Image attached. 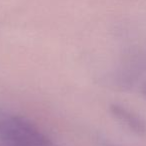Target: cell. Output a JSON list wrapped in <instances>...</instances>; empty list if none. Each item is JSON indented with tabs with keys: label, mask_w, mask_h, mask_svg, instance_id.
<instances>
[{
	"label": "cell",
	"mask_w": 146,
	"mask_h": 146,
	"mask_svg": "<svg viewBox=\"0 0 146 146\" xmlns=\"http://www.w3.org/2000/svg\"><path fill=\"white\" fill-rule=\"evenodd\" d=\"M110 112L117 121L123 124L130 131L137 135H144L146 133V123L140 116L130 111L120 104H111Z\"/></svg>",
	"instance_id": "obj_2"
},
{
	"label": "cell",
	"mask_w": 146,
	"mask_h": 146,
	"mask_svg": "<svg viewBox=\"0 0 146 146\" xmlns=\"http://www.w3.org/2000/svg\"><path fill=\"white\" fill-rule=\"evenodd\" d=\"M4 115H5V113L3 112V110L0 109V117H2V116H4Z\"/></svg>",
	"instance_id": "obj_5"
},
{
	"label": "cell",
	"mask_w": 146,
	"mask_h": 146,
	"mask_svg": "<svg viewBox=\"0 0 146 146\" xmlns=\"http://www.w3.org/2000/svg\"><path fill=\"white\" fill-rule=\"evenodd\" d=\"M100 146H118V145L112 143V142H109V141H106V140L101 139L100 140Z\"/></svg>",
	"instance_id": "obj_3"
},
{
	"label": "cell",
	"mask_w": 146,
	"mask_h": 146,
	"mask_svg": "<svg viewBox=\"0 0 146 146\" xmlns=\"http://www.w3.org/2000/svg\"><path fill=\"white\" fill-rule=\"evenodd\" d=\"M141 91H142V94H143V96L146 98V81L144 82V83H143V85H142Z\"/></svg>",
	"instance_id": "obj_4"
},
{
	"label": "cell",
	"mask_w": 146,
	"mask_h": 146,
	"mask_svg": "<svg viewBox=\"0 0 146 146\" xmlns=\"http://www.w3.org/2000/svg\"><path fill=\"white\" fill-rule=\"evenodd\" d=\"M0 142L9 146H53L51 140L28 119L6 114L0 117Z\"/></svg>",
	"instance_id": "obj_1"
},
{
	"label": "cell",
	"mask_w": 146,
	"mask_h": 146,
	"mask_svg": "<svg viewBox=\"0 0 146 146\" xmlns=\"http://www.w3.org/2000/svg\"><path fill=\"white\" fill-rule=\"evenodd\" d=\"M0 146H9V145H7V144H5V143H2V142H0Z\"/></svg>",
	"instance_id": "obj_6"
}]
</instances>
